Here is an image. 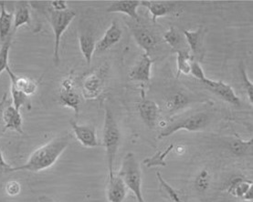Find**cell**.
Instances as JSON below:
<instances>
[{
	"label": "cell",
	"mask_w": 253,
	"mask_h": 202,
	"mask_svg": "<svg viewBox=\"0 0 253 202\" xmlns=\"http://www.w3.org/2000/svg\"><path fill=\"white\" fill-rule=\"evenodd\" d=\"M11 90V96H12L13 106L18 110H20V108L24 106L30 107V98L25 95L21 91H19L14 85L11 84L10 87Z\"/></svg>",
	"instance_id": "obj_30"
},
{
	"label": "cell",
	"mask_w": 253,
	"mask_h": 202,
	"mask_svg": "<svg viewBox=\"0 0 253 202\" xmlns=\"http://www.w3.org/2000/svg\"><path fill=\"white\" fill-rule=\"evenodd\" d=\"M103 89V77L98 73H93L86 77L83 84V92L85 99L93 100L101 94Z\"/></svg>",
	"instance_id": "obj_17"
},
{
	"label": "cell",
	"mask_w": 253,
	"mask_h": 202,
	"mask_svg": "<svg viewBox=\"0 0 253 202\" xmlns=\"http://www.w3.org/2000/svg\"><path fill=\"white\" fill-rule=\"evenodd\" d=\"M80 43V49L84 58L87 65H90L92 56L96 51V41L92 35L89 33H83L79 37Z\"/></svg>",
	"instance_id": "obj_22"
},
{
	"label": "cell",
	"mask_w": 253,
	"mask_h": 202,
	"mask_svg": "<svg viewBox=\"0 0 253 202\" xmlns=\"http://www.w3.org/2000/svg\"><path fill=\"white\" fill-rule=\"evenodd\" d=\"M241 80H242V83L244 86V89L245 91L247 93L248 99L250 102L253 104V84L248 77L247 72L246 69L244 68L243 66H241Z\"/></svg>",
	"instance_id": "obj_33"
},
{
	"label": "cell",
	"mask_w": 253,
	"mask_h": 202,
	"mask_svg": "<svg viewBox=\"0 0 253 202\" xmlns=\"http://www.w3.org/2000/svg\"><path fill=\"white\" fill-rule=\"evenodd\" d=\"M140 5L141 1L138 0H116L109 6L107 12L125 14L139 23L140 17L137 13V8Z\"/></svg>",
	"instance_id": "obj_10"
},
{
	"label": "cell",
	"mask_w": 253,
	"mask_h": 202,
	"mask_svg": "<svg viewBox=\"0 0 253 202\" xmlns=\"http://www.w3.org/2000/svg\"><path fill=\"white\" fill-rule=\"evenodd\" d=\"M13 167L9 165L4 159L2 152L0 151V172L1 173H10V170Z\"/></svg>",
	"instance_id": "obj_37"
},
{
	"label": "cell",
	"mask_w": 253,
	"mask_h": 202,
	"mask_svg": "<svg viewBox=\"0 0 253 202\" xmlns=\"http://www.w3.org/2000/svg\"><path fill=\"white\" fill-rule=\"evenodd\" d=\"M127 194V188L118 175L109 177L107 200L109 202H123Z\"/></svg>",
	"instance_id": "obj_15"
},
{
	"label": "cell",
	"mask_w": 253,
	"mask_h": 202,
	"mask_svg": "<svg viewBox=\"0 0 253 202\" xmlns=\"http://www.w3.org/2000/svg\"><path fill=\"white\" fill-rule=\"evenodd\" d=\"M210 116L204 112L170 119L169 123H167L164 127L158 137H168L179 131H187L189 132L202 131L210 124Z\"/></svg>",
	"instance_id": "obj_4"
},
{
	"label": "cell",
	"mask_w": 253,
	"mask_h": 202,
	"mask_svg": "<svg viewBox=\"0 0 253 202\" xmlns=\"http://www.w3.org/2000/svg\"><path fill=\"white\" fill-rule=\"evenodd\" d=\"M39 202H55L53 200H51L50 198L47 196H42L39 198Z\"/></svg>",
	"instance_id": "obj_41"
},
{
	"label": "cell",
	"mask_w": 253,
	"mask_h": 202,
	"mask_svg": "<svg viewBox=\"0 0 253 202\" xmlns=\"http://www.w3.org/2000/svg\"><path fill=\"white\" fill-rule=\"evenodd\" d=\"M74 136L79 142L86 148H96L101 146L97 138L96 130L91 125H79L74 121H71Z\"/></svg>",
	"instance_id": "obj_8"
},
{
	"label": "cell",
	"mask_w": 253,
	"mask_h": 202,
	"mask_svg": "<svg viewBox=\"0 0 253 202\" xmlns=\"http://www.w3.org/2000/svg\"><path fill=\"white\" fill-rule=\"evenodd\" d=\"M13 33H11L5 41L2 43L0 48V75L3 71L6 70L9 67L8 65V55L11 46V39H12Z\"/></svg>",
	"instance_id": "obj_28"
},
{
	"label": "cell",
	"mask_w": 253,
	"mask_h": 202,
	"mask_svg": "<svg viewBox=\"0 0 253 202\" xmlns=\"http://www.w3.org/2000/svg\"><path fill=\"white\" fill-rule=\"evenodd\" d=\"M3 122L5 129L9 131H16L19 134H23V119L17 108L12 105L5 107L3 111Z\"/></svg>",
	"instance_id": "obj_16"
},
{
	"label": "cell",
	"mask_w": 253,
	"mask_h": 202,
	"mask_svg": "<svg viewBox=\"0 0 253 202\" xmlns=\"http://www.w3.org/2000/svg\"><path fill=\"white\" fill-rule=\"evenodd\" d=\"M175 152L177 154L182 155L185 152V148L182 145H178V146L175 147Z\"/></svg>",
	"instance_id": "obj_40"
},
{
	"label": "cell",
	"mask_w": 253,
	"mask_h": 202,
	"mask_svg": "<svg viewBox=\"0 0 253 202\" xmlns=\"http://www.w3.org/2000/svg\"><path fill=\"white\" fill-rule=\"evenodd\" d=\"M152 64L153 60H151L150 56L144 54L141 60L131 69L129 73V77L133 81L149 82Z\"/></svg>",
	"instance_id": "obj_13"
},
{
	"label": "cell",
	"mask_w": 253,
	"mask_h": 202,
	"mask_svg": "<svg viewBox=\"0 0 253 202\" xmlns=\"http://www.w3.org/2000/svg\"><path fill=\"white\" fill-rule=\"evenodd\" d=\"M253 137L243 140L241 138H234L229 142V149L230 152L236 157H244L249 155V152L253 149Z\"/></svg>",
	"instance_id": "obj_24"
},
{
	"label": "cell",
	"mask_w": 253,
	"mask_h": 202,
	"mask_svg": "<svg viewBox=\"0 0 253 202\" xmlns=\"http://www.w3.org/2000/svg\"><path fill=\"white\" fill-rule=\"evenodd\" d=\"M5 191L7 196H18L21 191V186L17 180H10L5 186Z\"/></svg>",
	"instance_id": "obj_35"
},
{
	"label": "cell",
	"mask_w": 253,
	"mask_h": 202,
	"mask_svg": "<svg viewBox=\"0 0 253 202\" xmlns=\"http://www.w3.org/2000/svg\"><path fill=\"white\" fill-rule=\"evenodd\" d=\"M51 8L55 11H64L67 10V2L63 0H54L50 2Z\"/></svg>",
	"instance_id": "obj_36"
},
{
	"label": "cell",
	"mask_w": 253,
	"mask_h": 202,
	"mask_svg": "<svg viewBox=\"0 0 253 202\" xmlns=\"http://www.w3.org/2000/svg\"><path fill=\"white\" fill-rule=\"evenodd\" d=\"M190 74L196 77L200 82H202L204 79L207 78L205 75V72L203 70L202 67L200 66L199 62L193 61L191 62V67H190Z\"/></svg>",
	"instance_id": "obj_34"
},
{
	"label": "cell",
	"mask_w": 253,
	"mask_h": 202,
	"mask_svg": "<svg viewBox=\"0 0 253 202\" xmlns=\"http://www.w3.org/2000/svg\"><path fill=\"white\" fill-rule=\"evenodd\" d=\"M157 176L161 189H163L165 193H166L169 199H170V201L172 202H181L180 196H179V194L177 193V191H176L171 185H169V183L166 181V179L162 177L161 173L159 172V171H157Z\"/></svg>",
	"instance_id": "obj_31"
},
{
	"label": "cell",
	"mask_w": 253,
	"mask_h": 202,
	"mask_svg": "<svg viewBox=\"0 0 253 202\" xmlns=\"http://www.w3.org/2000/svg\"><path fill=\"white\" fill-rule=\"evenodd\" d=\"M253 182L247 178L241 176H237L232 178L227 187V192L231 196L243 199L245 194L253 188Z\"/></svg>",
	"instance_id": "obj_20"
},
{
	"label": "cell",
	"mask_w": 253,
	"mask_h": 202,
	"mask_svg": "<svg viewBox=\"0 0 253 202\" xmlns=\"http://www.w3.org/2000/svg\"><path fill=\"white\" fill-rule=\"evenodd\" d=\"M184 36L187 39V44L191 51L194 54L199 52L200 48V43H201V34H202V28L199 27V30L195 31H189V30H184Z\"/></svg>",
	"instance_id": "obj_27"
},
{
	"label": "cell",
	"mask_w": 253,
	"mask_h": 202,
	"mask_svg": "<svg viewBox=\"0 0 253 202\" xmlns=\"http://www.w3.org/2000/svg\"><path fill=\"white\" fill-rule=\"evenodd\" d=\"M139 115L148 128H155L160 116V107L155 101L146 100L143 94V100L138 105Z\"/></svg>",
	"instance_id": "obj_9"
},
{
	"label": "cell",
	"mask_w": 253,
	"mask_h": 202,
	"mask_svg": "<svg viewBox=\"0 0 253 202\" xmlns=\"http://www.w3.org/2000/svg\"><path fill=\"white\" fill-rule=\"evenodd\" d=\"M59 103L61 107L73 109L76 116L81 110V96L74 88V81L72 77H67L60 84Z\"/></svg>",
	"instance_id": "obj_6"
},
{
	"label": "cell",
	"mask_w": 253,
	"mask_h": 202,
	"mask_svg": "<svg viewBox=\"0 0 253 202\" xmlns=\"http://www.w3.org/2000/svg\"><path fill=\"white\" fill-rule=\"evenodd\" d=\"M121 140L120 129L110 107H105L103 130V146L108 163L109 177L115 175L114 165Z\"/></svg>",
	"instance_id": "obj_2"
},
{
	"label": "cell",
	"mask_w": 253,
	"mask_h": 202,
	"mask_svg": "<svg viewBox=\"0 0 253 202\" xmlns=\"http://www.w3.org/2000/svg\"><path fill=\"white\" fill-rule=\"evenodd\" d=\"M164 39L173 48H176L180 45L181 36L174 27H170V29L164 34Z\"/></svg>",
	"instance_id": "obj_32"
},
{
	"label": "cell",
	"mask_w": 253,
	"mask_h": 202,
	"mask_svg": "<svg viewBox=\"0 0 253 202\" xmlns=\"http://www.w3.org/2000/svg\"><path fill=\"white\" fill-rule=\"evenodd\" d=\"M6 102H7V95L5 93L0 100V125H1V122L3 121V111L6 107Z\"/></svg>",
	"instance_id": "obj_38"
},
{
	"label": "cell",
	"mask_w": 253,
	"mask_h": 202,
	"mask_svg": "<svg viewBox=\"0 0 253 202\" xmlns=\"http://www.w3.org/2000/svg\"><path fill=\"white\" fill-rule=\"evenodd\" d=\"M132 33L139 47L145 50V54L150 55L151 52L157 46V39L156 36L151 32L150 30L142 27L133 28Z\"/></svg>",
	"instance_id": "obj_14"
},
{
	"label": "cell",
	"mask_w": 253,
	"mask_h": 202,
	"mask_svg": "<svg viewBox=\"0 0 253 202\" xmlns=\"http://www.w3.org/2000/svg\"><path fill=\"white\" fill-rule=\"evenodd\" d=\"M202 83L205 85L206 88L211 90L212 93H214L215 95L217 96L219 99H221L222 101L229 103L236 107H240L241 105V101L239 99V97L234 91V89L231 88V86H229V84L224 83L223 81L219 80H211L210 78H206Z\"/></svg>",
	"instance_id": "obj_7"
},
{
	"label": "cell",
	"mask_w": 253,
	"mask_h": 202,
	"mask_svg": "<svg viewBox=\"0 0 253 202\" xmlns=\"http://www.w3.org/2000/svg\"><path fill=\"white\" fill-rule=\"evenodd\" d=\"M211 172L207 168H203L196 177L195 187L199 192H205L211 186Z\"/></svg>",
	"instance_id": "obj_29"
},
{
	"label": "cell",
	"mask_w": 253,
	"mask_h": 202,
	"mask_svg": "<svg viewBox=\"0 0 253 202\" xmlns=\"http://www.w3.org/2000/svg\"><path fill=\"white\" fill-rule=\"evenodd\" d=\"M75 17L76 13L70 9H67L64 11H55L52 8L48 9V19L54 34L53 61L56 66L60 64V45L61 36Z\"/></svg>",
	"instance_id": "obj_5"
},
{
	"label": "cell",
	"mask_w": 253,
	"mask_h": 202,
	"mask_svg": "<svg viewBox=\"0 0 253 202\" xmlns=\"http://www.w3.org/2000/svg\"><path fill=\"white\" fill-rule=\"evenodd\" d=\"M175 146L174 144H170L167 149L163 151H157L156 154L152 156L150 158H147L144 161V164L147 168L152 167H166L167 161L166 159L169 156V153L174 149Z\"/></svg>",
	"instance_id": "obj_26"
},
{
	"label": "cell",
	"mask_w": 253,
	"mask_h": 202,
	"mask_svg": "<svg viewBox=\"0 0 253 202\" xmlns=\"http://www.w3.org/2000/svg\"><path fill=\"white\" fill-rule=\"evenodd\" d=\"M6 72L10 78V82L14 85L17 89L24 93L25 95L30 98V96L35 94L38 89V84L32 80L31 78L26 77H18L15 72H13L10 67L6 68Z\"/></svg>",
	"instance_id": "obj_18"
},
{
	"label": "cell",
	"mask_w": 253,
	"mask_h": 202,
	"mask_svg": "<svg viewBox=\"0 0 253 202\" xmlns=\"http://www.w3.org/2000/svg\"><path fill=\"white\" fill-rule=\"evenodd\" d=\"M141 5L145 6L152 15V21L156 24L157 19L160 17H165L174 12L176 7V3L169 1H141Z\"/></svg>",
	"instance_id": "obj_11"
},
{
	"label": "cell",
	"mask_w": 253,
	"mask_h": 202,
	"mask_svg": "<svg viewBox=\"0 0 253 202\" xmlns=\"http://www.w3.org/2000/svg\"><path fill=\"white\" fill-rule=\"evenodd\" d=\"M118 176L125 182L127 190L133 192L137 202H145L142 193L141 167L133 152H128L124 157Z\"/></svg>",
	"instance_id": "obj_3"
},
{
	"label": "cell",
	"mask_w": 253,
	"mask_h": 202,
	"mask_svg": "<svg viewBox=\"0 0 253 202\" xmlns=\"http://www.w3.org/2000/svg\"><path fill=\"white\" fill-rule=\"evenodd\" d=\"M13 20V32L24 26L30 24L31 16H30V5L28 1H17L15 4V14Z\"/></svg>",
	"instance_id": "obj_19"
},
{
	"label": "cell",
	"mask_w": 253,
	"mask_h": 202,
	"mask_svg": "<svg viewBox=\"0 0 253 202\" xmlns=\"http://www.w3.org/2000/svg\"><path fill=\"white\" fill-rule=\"evenodd\" d=\"M242 200L246 201V202H253V188H252L251 190L248 191L247 193L245 194V196L243 197Z\"/></svg>",
	"instance_id": "obj_39"
},
{
	"label": "cell",
	"mask_w": 253,
	"mask_h": 202,
	"mask_svg": "<svg viewBox=\"0 0 253 202\" xmlns=\"http://www.w3.org/2000/svg\"><path fill=\"white\" fill-rule=\"evenodd\" d=\"M72 139L70 134H65L51 139L37 149L30 155L28 161L18 167H13L10 173L18 171L41 172L53 166L64 150L69 147Z\"/></svg>",
	"instance_id": "obj_1"
},
{
	"label": "cell",
	"mask_w": 253,
	"mask_h": 202,
	"mask_svg": "<svg viewBox=\"0 0 253 202\" xmlns=\"http://www.w3.org/2000/svg\"><path fill=\"white\" fill-rule=\"evenodd\" d=\"M14 16L8 12L6 8V2L0 1V41L6 40L8 36L14 33L11 32Z\"/></svg>",
	"instance_id": "obj_21"
},
{
	"label": "cell",
	"mask_w": 253,
	"mask_h": 202,
	"mask_svg": "<svg viewBox=\"0 0 253 202\" xmlns=\"http://www.w3.org/2000/svg\"><path fill=\"white\" fill-rule=\"evenodd\" d=\"M123 36V30L116 21H113L112 25L105 31L103 37L96 43V51L104 52L120 41Z\"/></svg>",
	"instance_id": "obj_12"
},
{
	"label": "cell",
	"mask_w": 253,
	"mask_h": 202,
	"mask_svg": "<svg viewBox=\"0 0 253 202\" xmlns=\"http://www.w3.org/2000/svg\"><path fill=\"white\" fill-rule=\"evenodd\" d=\"M191 62H192L191 55L187 50L176 49V64H177L176 77H179L181 74H185V75L190 74Z\"/></svg>",
	"instance_id": "obj_25"
},
{
	"label": "cell",
	"mask_w": 253,
	"mask_h": 202,
	"mask_svg": "<svg viewBox=\"0 0 253 202\" xmlns=\"http://www.w3.org/2000/svg\"><path fill=\"white\" fill-rule=\"evenodd\" d=\"M189 98L185 93L175 92L168 97L165 101V108L169 113H175L189 104Z\"/></svg>",
	"instance_id": "obj_23"
}]
</instances>
